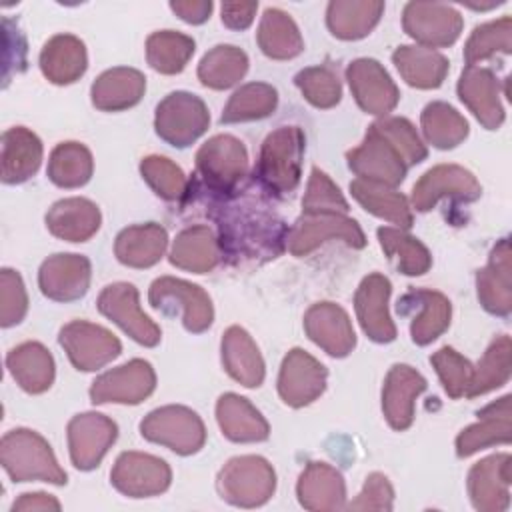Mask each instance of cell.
I'll return each instance as SVG.
<instances>
[{
  "instance_id": "cell-1",
  "label": "cell",
  "mask_w": 512,
  "mask_h": 512,
  "mask_svg": "<svg viewBox=\"0 0 512 512\" xmlns=\"http://www.w3.org/2000/svg\"><path fill=\"white\" fill-rule=\"evenodd\" d=\"M218 218L220 250L232 258H276L286 246L288 228L266 206L252 200L230 202Z\"/></svg>"
},
{
  "instance_id": "cell-2",
  "label": "cell",
  "mask_w": 512,
  "mask_h": 512,
  "mask_svg": "<svg viewBox=\"0 0 512 512\" xmlns=\"http://www.w3.org/2000/svg\"><path fill=\"white\" fill-rule=\"evenodd\" d=\"M306 136L300 126H278L262 146L254 166V180L272 196H286L296 190L302 176Z\"/></svg>"
},
{
  "instance_id": "cell-3",
  "label": "cell",
  "mask_w": 512,
  "mask_h": 512,
  "mask_svg": "<svg viewBox=\"0 0 512 512\" xmlns=\"http://www.w3.org/2000/svg\"><path fill=\"white\" fill-rule=\"evenodd\" d=\"M0 464L14 482L40 480L64 486L68 480L48 440L30 428H14L2 436Z\"/></svg>"
},
{
  "instance_id": "cell-4",
  "label": "cell",
  "mask_w": 512,
  "mask_h": 512,
  "mask_svg": "<svg viewBox=\"0 0 512 512\" xmlns=\"http://www.w3.org/2000/svg\"><path fill=\"white\" fill-rule=\"evenodd\" d=\"M216 490L220 498L232 506L256 508L274 496L276 472L262 456H234L220 468Z\"/></svg>"
},
{
  "instance_id": "cell-5",
  "label": "cell",
  "mask_w": 512,
  "mask_h": 512,
  "mask_svg": "<svg viewBox=\"0 0 512 512\" xmlns=\"http://www.w3.org/2000/svg\"><path fill=\"white\" fill-rule=\"evenodd\" d=\"M140 434L152 444H160L180 456L196 454L206 442L202 418L188 406L168 404L144 416Z\"/></svg>"
},
{
  "instance_id": "cell-6",
  "label": "cell",
  "mask_w": 512,
  "mask_h": 512,
  "mask_svg": "<svg viewBox=\"0 0 512 512\" xmlns=\"http://www.w3.org/2000/svg\"><path fill=\"white\" fill-rule=\"evenodd\" d=\"M248 172L246 146L232 134H216L196 152V174L204 186L220 196H228Z\"/></svg>"
},
{
  "instance_id": "cell-7",
  "label": "cell",
  "mask_w": 512,
  "mask_h": 512,
  "mask_svg": "<svg viewBox=\"0 0 512 512\" xmlns=\"http://www.w3.org/2000/svg\"><path fill=\"white\" fill-rule=\"evenodd\" d=\"M148 302L152 308L174 316L182 314V324L192 334L206 332L214 322V306L204 288L174 276H160L150 284Z\"/></svg>"
},
{
  "instance_id": "cell-8",
  "label": "cell",
  "mask_w": 512,
  "mask_h": 512,
  "mask_svg": "<svg viewBox=\"0 0 512 512\" xmlns=\"http://www.w3.org/2000/svg\"><path fill=\"white\" fill-rule=\"evenodd\" d=\"M210 126V112L204 100L192 92L176 90L160 100L154 114L156 134L174 148L194 144Z\"/></svg>"
},
{
  "instance_id": "cell-9",
  "label": "cell",
  "mask_w": 512,
  "mask_h": 512,
  "mask_svg": "<svg viewBox=\"0 0 512 512\" xmlns=\"http://www.w3.org/2000/svg\"><path fill=\"white\" fill-rule=\"evenodd\" d=\"M326 240H342L346 246L360 250L366 246V236L360 224L348 214H304L288 228L286 248L292 256H308Z\"/></svg>"
},
{
  "instance_id": "cell-10",
  "label": "cell",
  "mask_w": 512,
  "mask_h": 512,
  "mask_svg": "<svg viewBox=\"0 0 512 512\" xmlns=\"http://www.w3.org/2000/svg\"><path fill=\"white\" fill-rule=\"evenodd\" d=\"M58 342L76 370L94 372L118 358L120 340L104 326L88 320H72L60 328Z\"/></svg>"
},
{
  "instance_id": "cell-11",
  "label": "cell",
  "mask_w": 512,
  "mask_h": 512,
  "mask_svg": "<svg viewBox=\"0 0 512 512\" xmlns=\"http://www.w3.org/2000/svg\"><path fill=\"white\" fill-rule=\"evenodd\" d=\"M404 32L424 48L452 46L464 28L462 14L442 2H408L402 12Z\"/></svg>"
},
{
  "instance_id": "cell-12",
  "label": "cell",
  "mask_w": 512,
  "mask_h": 512,
  "mask_svg": "<svg viewBox=\"0 0 512 512\" xmlns=\"http://www.w3.org/2000/svg\"><path fill=\"white\" fill-rule=\"evenodd\" d=\"M96 306L102 316L112 320L116 326H120L134 342L154 348L158 346L162 338L160 326L142 312L138 290L130 282H114L108 284L98 300Z\"/></svg>"
},
{
  "instance_id": "cell-13",
  "label": "cell",
  "mask_w": 512,
  "mask_h": 512,
  "mask_svg": "<svg viewBox=\"0 0 512 512\" xmlns=\"http://www.w3.org/2000/svg\"><path fill=\"white\" fill-rule=\"evenodd\" d=\"M482 194V186L476 176L458 164H438L426 170L414 184L410 194V206L416 212L432 210L442 198L454 202H474Z\"/></svg>"
},
{
  "instance_id": "cell-14",
  "label": "cell",
  "mask_w": 512,
  "mask_h": 512,
  "mask_svg": "<svg viewBox=\"0 0 512 512\" xmlns=\"http://www.w3.org/2000/svg\"><path fill=\"white\" fill-rule=\"evenodd\" d=\"M112 486L128 498H150L166 492L172 482V470L166 460L128 450L122 452L110 472Z\"/></svg>"
},
{
  "instance_id": "cell-15",
  "label": "cell",
  "mask_w": 512,
  "mask_h": 512,
  "mask_svg": "<svg viewBox=\"0 0 512 512\" xmlns=\"http://www.w3.org/2000/svg\"><path fill=\"white\" fill-rule=\"evenodd\" d=\"M156 388V372L148 360L134 358L100 374L90 386L92 404H140Z\"/></svg>"
},
{
  "instance_id": "cell-16",
  "label": "cell",
  "mask_w": 512,
  "mask_h": 512,
  "mask_svg": "<svg viewBox=\"0 0 512 512\" xmlns=\"http://www.w3.org/2000/svg\"><path fill=\"white\" fill-rule=\"evenodd\" d=\"M68 452L74 468L94 470L118 438V426L100 412H82L68 422Z\"/></svg>"
},
{
  "instance_id": "cell-17",
  "label": "cell",
  "mask_w": 512,
  "mask_h": 512,
  "mask_svg": "<svg viewBox=\"0 0 512 512\" xmlns=\"http://www.w3.org/2000/svg\"><path fill=\"white\" fill-rule=\"evenodd\" d=\"M326 366L302 348H292L282 360L278 374V394L286 406L304 408L326 390Z\"/></svg>"
},
{
  "instance_id": "cell-18",
  "label": "cell",
  "mask_w": 512,
  "mask_h": 512,
  "mask_svg": "<svg viewBox=\"0 0 512 512\" xmlns=\"http://www.w3.org/2000/svg\"><path fill=\"white\" fill-rule=\"evenodd\" d=\"M346 80L356 104L374 116H386L400 100V90L374 58H356L346 68Z\"/></svg>"
},
{
  "instance_id": "cell-19",
  "label": "cell",
  "mask_w": 512,
  "mask_h": 512,
  "mask_svg": "<svg viewBox=\"0 0 512 512\" xmlns=\"http://www.w3.org/2000/svg\"><path fill=\"white\" fill-rule=\"evenodd\" d=\"M346 162L358 178L386 184L392 188H396L404 180L408 170L392 144L372 126H368L364 140L356 148L346 152Z\"/></svg>"
},
{
  "instance_id": "cell-20",
  "label": "cell",
  "mask_w": 512,
  "mask_h": 512,
  "mask_svg": "<svg viewBox=\"0 0 512 512\" xmlns=\"http://www.w3.org/2000/svg\"><path fill=\"white\" fill-rule=\"evenodd\" d=\"M92 278L90 260L82 254L60 252L48 256L38 270L40 292L54 302H74L80 300Z\"/></svg>"
},
{
  "instance_id": "cell-21",
  "label": "cell",
  "mask_w": 512,
  "mask_h": 512,
  "mask_svg": "<svg viewBox=\"0 0 512 512\" xmlns=\"http://www.w3.org/2000/svg\"><path fill=\"white\" fill-rule=\"evenodd\" d=\"M512 456L492 454L476 462L468 472V496L478 512H504L510 506Z\"/></svg>"
},
{
  "instance_id": "cell-22",
  "label": "cell",
  "mask_w": 512,
  "mask_h": 512,
  "mask_svg": "<svg viewBox=\"0 0 512 512\" xmlns=\"http://www.w3.org/2000/svg\"><path fill=\"white\" fill-rule=\"evenodd\" d=\"M392 292L390 280L372 272L362 278L354 294V310L364 334L378 344H388L396 340V326L388 312V298Z\"/></svg>"
},
{
  "instance_id": "cell-23",
  "label": "cell",
  "mask_w": 512,
  "mask_h": 512,
  "mask_svg": "<svg viewBox=\"0 0 512 512\" xmlns=\"http://www.w3.org/2000/svg\"><path fill=\"white\" fill-rule=\"evenodd\" d=\"M398 312L402 316L412 312L410 314L412 316V322H410L412 342L418 346H426V344L434 342L438 336H442L444 330L450 326L452 304L438 290L414 288V290H408L398 300Z\"/></svg>"
},
{
  "instance_id": "cell-24",
  "label": "cell",
  "mask_w": 512,
  "mask_h": 512,
  "mask_svg": "<svg viewBox=\"0 0 512 512\" xmlns=\"http://www.w3.org/2000/svg\"><path fill=\"white\" fill-rule=\"evenodd\" d=\"M306 336L328 356L344 358L356 346V332L348 312L334 302H316L304 314Z\"/></svg>"
},
{
  "instance_id": "cell-25",
  "label": "cell",
  "mask_w": 512,
  "mask_h": 512,
  "mask_svg": "<svg viewBox=\"0 0 512 512\" xmlns=\"http://www.w3.org/2000/svg\"><path fill=\"white\" fill-rule=\"evenodd\" d=\"M458 98L486 130H498L504 122L500 80L490 68L466 66L458 80Z\"/></svg>"
},
{
  "instance_id": "cell-26",
  "label": "cell",
  "mask_w": 512,
  "mask_h": 512,
  "mask_svg": "<svg viewBox=\"0 0 512 512\" xmlns=\"http://www.w3.org/2000/svg\"><path fill=\"white\" fill-rule=\"evenodd\" d=\"M426 378L408 364H394L382 386V412L390 428L402 432L414 422L416 398L426 390Z\"/></svg>"
},
{
  "instance_id": "cell-27",
  "label": "cell",
  "mask_w": 512,
  "mask_h": 512,
  "mask_svg": "<svg viewBox=\"0 0 512 512\" xmlns=\"http://www.w3.org/2000/svg\"><path fill=\"white\" fill-rule=\"evenodd\" d=\"M512 396L506 394L482 410H478V422L464 428L456 438V454L458 458H468L478 450L510 444L512 440Z\"/></svg>"
},
{
  "instance_id": "cell-28",
  "label": "cell",
  "mask_w": 512,
  "mask_h": 512,
  "mask_svg": "<svg viewBox=\"0 0 512 512\" xmlns=\"http://www.w3.org/2000/svg\"><path fill=\"white\" fill-rule=\"evenodd\" d=\"M476 290L486 312L494 316L512 312V250L508 238L492 248L488 264L476 272Z\"/></svg>"
},
{
  "instance_id": "cell-29",
  "label": "cell",
  "mask_w": 512,
  "mask_h": 512,
  "mask_svg": "<svg viewBox=\"0 0 512 512\" xmlns=\"http://www.w3.org/2000/svg\"><path fill=\"white\" fill-rule=\"evenodd\" d=\"M296 496L300 506L312 512L346 508L344 478L334 466L326 462H308L298 478Z\"/></svg>"
},
{
  "instance_id": "cell-30",
  "label": "cell",
  "mask_w": 512,
  "mask_h": 512,
  "mask_svg": "<svg viewBox=\"0 0 512 512\" xmlns=\"http://www.w3.org/2000/svg\"><path fill=\"white\" fill-rule=\"evenodd\" d=\"M222 366L232 380L246 388H258L264 382L266 366L254 338L242 326H230L220 342Z\"/></svg>"
},
{
  "instance_id": "cell-31",
  "label": "cell",
  "mask_w": 512,
  "mask_h": 512,
  "mask_svg": "<svg viewBox=\"0 0 512 512\" xmlns=\"http://www.w3.org/2000/svg\"><path fill=\"white\" fill-rule=\"evenodd\" d=\"M102 224L100 208L80 196L62 198L50 206L46 212V228L52 236L66 242H86L90 240Z\"/></svg>"
},
{
  "instance_id": "cell-32",
  "label": "cell",
  "mask_w": 512,
  "mask_h": 512,
  "mask_svg": "<svg viewBox=\"0 0 512 512\" xmlns=\"http://www.w3.org/2000/svg\"><path fill=\"white\" fill-rule=\"evenodd\" d=\"M216 422L222 434L232 442H264L270 436V426L260 410L248 398L234 392H226L218 398Z\"/></svg>"
},
{
  "instance_id": "cell-33",
  "label": "cell",
  "mask_w": 512,
  "mask_h": 512,
  "mask_svg": "<svg viewBox=\"0 0 512 512\" xmlns=\"http://www.w3.org/2000/svg\"><path fill=\"white\" fill-rule=\"evenodd\" d=\"M220 256L222 250L214 230L206 224H194L176 234L168 260L180 270L206 274L218 266Z\"/></svg>"
},
{
  "instance_id": "cell-34",
  "label": "cell",
  "mask_w": 512,
  "mask_h": 512,
  "mask_svg": "<svg viewBox=\"0 0 512 512\" xmlns=\"http://www.w3.org/2000/svg\"><path fill=\"white\" fill-rule=\"evenodd\" d=\"M146 90V78L140 70L116 66L104 70L90 88L94 108L102 112H122L136 106Z\"/></svg>"
},
{
  "instance_id": "cell-35",
  "label": "cell",
  "mask_w": 512,
  "mask_h": 512,
  "mask_svg": "<svg viewBox=\"0 0 512 512\" xmlns=\"http://www.w3.org/2000/svg\"><path fill=\"white\" fill-rule=\"evenodd\" d=\"M6 368L14 382L28 394L46 392L56 376L50 350L34 340L14 346L6 356Z\"/></svg>"
},
{
  "instance_id": "cell-36",
  "label": "cell",
  "mask_w": 512,
  "mask_h": 512,
  "mask_svg": "<svg viewBox=\"0 0 512 512\" xmlns=\"http://www.w3.org/2000/svg\"><path fill=\"white\" fill-rule=\"evenodd\" d=\"M40 70L52 84L66 86L80 80L88 68L84 42L74 34L52 36L40 52Z\"/></svg>"
},
{
  "instance_id": "cell-37",
  "label": "cell",
  "mask_w": 512,
  "mask_h": 512,
  "mask_svg": "<svg viewBox=\"0 0 512 512\" xmlns=\"http://www.w3.org/2000/svg\"><path fill=\"white\" fill-rule=\"evenodd\" d=\"M42 142L40 138L24 128L12 126L2 134V182L4 184H22L32 178L42 162Z\"/></svg>"
},
{
  "instance_id": "cell-38",
  "label": "cell",
  "mask_w": 512,
  "mask_h": 512,
  "mask_svg": "<svg viewBox=\"0 0 512 512\" xmlns=\"http://www.w3.org/2000/svg\"><path fill=\"white\" fill-rule=\"evenodd\" d=\"M168 246V232L156 222L134 224L118 232L114 254L128 268H150L160 262Z\"/></svg>"
},
{
  "instance_id": "cell-39",
  "label": "cell",
  "mask_w": 512,
  "mask_h": 512,
  "mask_svg": "<svg viewBox=\"0 0 512 512\" xmlns=\"http://www.w3.org/2000/svg\"><path fill=\"white\" fill-rule=\"evenodd\" d=\"M392 62L400 72L402 80L408 86L420 88V90H432L442 86L450 70V62L444 54L418 44L398 46L392 52Z\"/></svg>"
},
{
  "instance_id": "cell-40",
  "label": "cell",
  "mask_w": 512,
  "mask_h": 512,
  "mask_svg": "<svg viewBox=\"0 0 512 512\" xmlns=\"http://www.w3.org/2000/svg\"><path fill=\"white\" fill-rule=\"evenodd\" d=\"M384 14L378 0H332L326 8V26L340 40H360L368 36Z\"/></svg>"
},
{
  "instance_id": "cell-41",
  "label": "cell",
  "mask_w": 512,
  "mask_h": 512,
  "mask_svg": "<svg viewBox=\"0 0 512 512\" xmlns=\"http://www.w3.org/2000/svg\"><path fill=\"white\" fill-rule=\"evenodd\" d=\"M350 194L366 212L388 220L402 230L412 228V206L396 188L356 178L350 182Z\"/></svg>"
},
{
  "instance_id": "cell-42",
  "label": "cell",
  "mask_w": 512,
  "mask_h": 512,
  "mask_svg": "<svg viewBox=\"0 0 512 512\" xmlns=\"http://www.w3.org/2000/svg\"><path fill=\"white\" fill-rule=\"evenodd\" d=\"M256 42L262 54L272 60H290L304 50V40L296 22L280 8L264 10L256 32Z\"/></svg>"
},
{
  "instance_id": "cell-43",
  "label": "cell",
  "mask_w": 512,
  "mask_h": 512,
  "mask_svg": "<svg viewBox=\"0 0 512 512\" xmlns=\"http://www.w3.org/2000/svg\"><path fill=\"white\" fill-rule=\"evenodd\" d=\"M248 72V56L232 44H218L208 50L198 64V80L212 90L236 86Z\"/></svg>"
},
{
  "instance_id": "cell-44",
  "label": "cell",
  "mask_w": 512,
  "mask_h": 512,
  "mask_svg": "<svg viewBox=\"0 0 512 512\" xmlns=\"http://www.w3.org/2000/svg\"><path fill=\"white\" fill-rule=\"evenodd\" d=\"M420 128L428 144L438 150H450L462 144L470 132L468 120L448 102H430L420 114Z\"/></svg>"
},
{
  "instance_id": "cell-45",
  "label": "cell",
  "mask_w": 512,
  "mask_h": 512,
  "mask_svg": "<svg viewBox=\"0 0 512 512\" xmlns=\"http://www.w3.org/2000/svg\"><path fill=\"white\" fill-rule=\"evenodd\" d=\"M94 172L92 152L80 142H60L48 158V178L58 188H80Z\"/></svg>"
},
{
  "instance_id": "cell-46",
  "label": "cell",
  "mask_w": 512,
  "mask_h": 512,
  "mask_svg": "<svg viewBox=\"0 0 512 512\" xmlns=\"http://www.w3.org/2000/svg\"><path fill=\"white\" fill-rule=\"evenodd\" d=\"M378 242L388 258L396 262L398 272L406 276H422L432 266L430 250L402 228L380 226L376 230Z\"/></svg>"
},
{
  "instance_id": "cell-47",
  "label": "cell",
  "mask_w": 512,
  "mask_h": 512,
  "mask_svg": "<svg viewBox=\"0 0 512 512\" xmlns=\"http://www.w3.org/2000/svg\"><path fill=\"white\" fill-rule=\"evenodd\" d=\"M278 106V90L266 82H248L240 86L226 102L220 122L238 124L270 116Z\"/></svg>"
},
{
  "instance_id": "cell-48",
  "label": "cell",
  "mask_w": 512,
  "mask_h": 512,
  "mask_svg": "<svg viewBox=\"0 0 512 512\" xmlns=\"http://www.w3.org/2000/svg\"><path fill=\"white\" fill-rule=\"evenodd\" d=\"M196 42L176 30H158L146 38V60L160 74H180L192 58Z\"/></svg>"
},
{
  "instance_id": "cell-49",
  "label": "cell",
  "mask_w": 512,
  "mask_h": 512,
  "mask_svg": "<svg viewBox=\"0 0 512 512\" xmlns=\"http://www.w3.org/2000/svg\"><path fill=\"white\" fill-rule=\"evenodd\" d=\"M512 372V342L508 334H502L490 342L478 366H474V376L466 392L468 398L488 394L510 380Z\"/></svg>"
},
{
  "instance_id": "cell-50",
  "label": "cell",
  "mask_w": 512,
  "mask_h": 512,
  "mask_svg": "<svg viewBox=\"0 0 512 512\" xmlns=\"http://www.w3.org/2000/svg\"><path fill=\"white\" fill-rule=\"evenodd\" d=\"M512 52V18L502 16L498 20L480 24L472 30L464 44L466 66H476L496 54Z\"/></svg>"
},
{
  "instance_id": "cell-51",
  "label": "cell",
  "mask_w": 512,
  "mask_h": 512,
  "mask_svg": "<svg viewBox=\"0 0 512 512\" xmlns=\"http://www.w3.org/2000/svg\"><path fill=\"white\" fill-rule=\"evenodd\" d=\"M140 174L146 184L168 202H182L190 192V182L182 168L166 156H146L140 162Z\"/></svg>"
},
{
  "instance_id": "cell-52",
  "label": "cell",
  "mask_w": 512,
  "mask_h": 512,
  "mask_svg": "<svg viewBox=\"0 0 512 512\" xmlns=\"http://www.w3.org/2000/svg\"><path fill=\"white\" fill-rule=\"evenodd\" d=\"M302 96L320 110L334 108L342 98V84L330 66H308L294 76Z\"/></svg>"
},
{
  "instance_id": "cell-53",
  "label": "cell",
  "mask_w": 512,
  "mask_h": 512,
  "mask_svg": "<svg viewBox=\"0 0 512 512\" xmlns=\"http://www.w3.org/2000/svg\"><path fill=\"white\" fill-rule=\"evenodd\" d=\"M370 126L392 144V148L400 154L408 168L420 164L428 156L426 144L422 142L410 120L402 116H382Z\"/></svg>"
},
{
  "instance_id": "cell-54",
  "label": "cell",
  "mask_w": 512,
  "mask_h": 512,
  "mask_svg": "<svg viewBox=\"0 0 512 512\" xmlns=\"http://www.w3.org/2000/svg\"><path fill=\"white\" fill-rule=\"evenodd\" d=\"M430 364L436 370L444 392L452 400L466 396L474 376V366L468 358H464L452 346H442L430 356Z\"/></svg>"
},
{
  "instance_id": "cell-55",
  "label": "cell",
  "mask_w": 512,
  "mask_h": 512,
  "mask_svg": "<svg viewBox=\"0 0 512 512\" xmlns=\"http://www.w3.org/2000/svg\"><path fill=\"white\" fill-rule=\"evenodd\" d=\"M350 206L342 196L340 188L330 180V176L320 170L312 168L306 194L302 198V212L304 214H318V212H332V214H348Z\"/></svg>"
},
{
  "instance_id": "cell-56",
  "label": "cell",
  "mask_w": 512,
  "mask_h": 512,
  "mask_svg": "<svg viewBox=\"0 0 512 512\" xmlns=\"http://www.w3.org/2000/svg\"><path fill=\"white\" fill-rule=\"evenodd\" d=\"M28 312V294L22 276L12 268L0 270V326L10 328L24 320Z\"/></svg>"
},
{
  "instance_id": "cell-57",
  "label": "cell",
  "mask_w": 512,
  "mask_h": 512,
  "mask_svg": "<svg viewBox=\"0 0 512 512\" xmlns=\"http://www.w3.org/2000/svg\"><path fill=\"white\" fill-rule=\"evenodd\" d=\"M392 506H394V488L390 480L380 472L368 474L360 494L350 504H346L348 510H362V512L366 510L384 512V510H392Z\"/></svg>"
},
{
  "instance_id": "cell-58",
  "label": "cell",
  "mask_w": 512,
  "mask_h": 512,
  "mask_svg": "<svg viewBox=\"0 0 512 512\" xmlns=\"http://www.w3.org/2000/svg\"><path fill=\"white\" fill-rule=\"evenodd\" d=\"M258 10V2H224L220 6L222 24L230 30H246Z\"/></svg>"
},
{
  "instance_id": "cell-59",
  "label": "cell",
  "mask_w": 512,
  "mask_h": 512,
  "mask_svg": "<svg viewBox=\"0 0 512 512\" xmlns=\"http://www.w3.org/2000/svg\"><path fill=\"white\" fill-rule=\"evenodd\" d=\"M214 4L210 0H172L170 10L188 24H202L210 18Z\"/></svg>"
},
{
  "instance_id": "cell-60",
  "label": "cell",
  "mask_w": 512,
  "mask_h": 512,
  "mask_svg": "<svg viewBox=\"0 0 512 512\" xmlns=\"http://www.w3.org/2000/svg\"><path fill=\"white\" fill-rule=\"evenodd\" d=\"M60 502L56 496L46 492H24L20 498L12 504V512L22 510H60Z\"/></svg>"
}]
</instances>
